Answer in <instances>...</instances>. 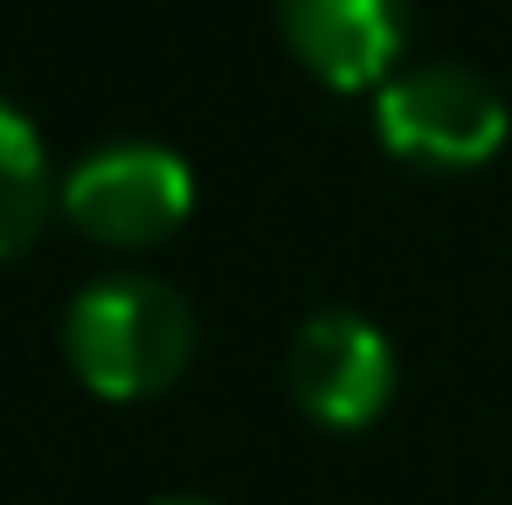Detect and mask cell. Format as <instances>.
I'll return each mask as SVG.
<instances>
[{"mask_svg": "<svg viewBox=\"0 0 512 505\" xmlns=\"http://www.w3.org/2000/svg\"><path fill=\"white\" fill-rule=\"evenodd\" d=\"M63 215L70 229L104 250H153L187 229L194 215V173L173 146L153 139H118L84 153L63 180Z\"/></svg>", "mask_w": 512, "mask_h": 505, "instance_id": "3", "label": "cell"}, {"mask_svg": "<svg viewBox=\"0 0 512 505\" xmlns=\"http://www.w3.org/2000/svg\"><path fill=\"white\" fill-rule=\"evenodd\" d=\"M63 360L97 402H153L194 367V305L160 277H97L63 312Z\"/></svg>", "mask_w": 512, "mask_h": 505, "instance_id": "1", "label": "cell"}, {"mask_svg": "<svg viewBox=\"0 0 512 505\" xmlns=\"http://www.w3.org/2000/svg\"><path fill=\"white\" fill-rule=\"evenodd\" d=\"M56 201L63 194H56V173H49V153H42V132L0 97V263L42 236Z\"/></svg>", "mask_w": 512, "mask_h": 505, "instance_id": "6", "label": "cell"}, {"mask_svg": "<svg viewBox=\"0 0 512 505\" xmlns=\"http://www.w3.org/2000/svg\"><path fill=\"white\" fill-rule=\"evenodd\" d=\"M284 49L305 63V77L326 90H374L388 84L409 56L416 0H277Z\"/></svg>", "mask_w": 512, "mask_h": 505, "instance_id": "5", "label": "cell"}, {"mask_svg": "<svg viewBox=\"0 0 512 505\" xmlns=\"http://www.w3.org/2000/svg\"><path fill=\"white\" fill-rule=\"evenodd\" d=\"M374 139L423 173H478L506 153V90L464 63H416L374 90Z\"/></svg>", "mask_w": 512, "mask_h": 505, "instance_id": "2", "label": "cell"}, {"mask_svg": "<svg viewBox=\"0 0 512 505\" xmlns=\"http://www.w3.org/2000/svg\"><path fill=\"white\" fill-rule=\"evenodd\" d=\"M167 505H208V499H167Z\"/></svg>", "mask_w": 512, "mask_h": 505, "instance_id": "7", "label": "cell"}, {"mask_svg": "<svg viewBox=\"0 0 512 505\" xmlns=\"http://www.w3.org/2000/svg\"><path fill=\"white\" fill-rule=\"evenodd\" d=\"M284 381H291V402L319 429L353 436V429L381 422L395 395V346L360 312H312L284 353Z\"/></svg>", "mask_w": 512, "mask_h": 505, "instance_id": "4", "label": "cell"}]
</instances>
